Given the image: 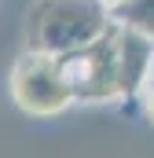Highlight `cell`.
<instances>
[{
	"label": "cell",
	"instance_id": "obj_4",
	"mask_svg": "<svg viewBox=\"0 0 154 158\" xmlns=\"http://www.w3.org/2000/svg\"><path fill=\"white\" fill-rule=\"evenodd\" d=\"M110 15H114V22H121V26H132V30L154 37V0H125Z\"/></svg>",
	"mask_w": 154,
	"mask_h": 158
},
{
	"label": "cell",
	"instance_id": "obj_6",
	"mask_svg": "<svg viewBox=\"0 0 154 158\" xmlns=\"http://www.w3.org/2000/svg\"><path fill=\"white\" fill-rule=\"evenodd\" d=\"M99 4H103V7H110V11H114V7H121V4H125V0H99Z\"/></svg>",
	"mask_w": 154,
	"mask_h": 158
},
{
	"label": "cell",
	"instance_id": "obj_2",
	"mask_svg": "<svg viewBox=\"0 0 154 158\" xmlns=\"http://www.w3.org/2000/svg\"><path fill=\"white\" fill-rule=\"evenodd\" d=\"M66 74L74 85V103H107V99H125V81H121V37L117 22L103 37L84 44L81 52L63 55Z\"/></svg>",
	"mask_w": 154,
	"mask_h": 158
},
{
	"label": "cell",
	"instance_id": "obj_3",
	"mask_svg": "<svg viewBox=\"0 0 154 158\" xmlns=\"http://www.w3.org/2000/svg\"><path fill=\"white\" fill-rule=\"evenodd\" d=\"M11 96L26 114H37V118L66 110L74 103V85H70L63 55L30 48L11 70Z\"/></svg>",
	"mask_w": 154,
	"mask_h": 158
},
{
	"label": "cell",
	"instance_id": "obj_5",
	"mask_svg": "<svg viewBox=\"0 0 154 158\" xmlns=\"http://www.w3.org/2000/svg\"><path fill=\"white\" fill-rule=\"evenodd\" d=\"M140 96H143V110H147V118H151V125H154V77L143 85V92H140Z\"/></svg>",
	"mask_w": 154,
	"mask_h": 158
},
{
	"label": "cell",
	"instance_id": "obj_1",
	"mask_svg": "<svg viewBox=\"0 0 154 158\" xmlns=\"http://www.w3.org/2000/svg\"><path fill=\"white\" fill-rule=\"evenodd\" d=\"M114 15L99 0H37L30 11V48L48 55H70L103 37Z\"/></svg>",
	"mask_w": 154,
	"mask_h": 158
}]
</instances>
